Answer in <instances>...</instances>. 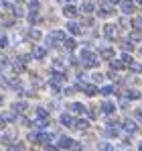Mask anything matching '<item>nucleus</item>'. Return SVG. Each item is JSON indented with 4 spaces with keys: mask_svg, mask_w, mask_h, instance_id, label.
Here are the masks:
<instances>
[{
    "mask_svg": "<svg viewBox=\"0 0 142 151\" xmlns=\"http://www.w3.org/2000/svg\"><path fill=\"white\" fill-rule=\"evenodd\" d=\"M81 63H83V68H95L97 65V55L89 49H83L81 51Z\"/></svg>",
    "mask_w": 142,
    "mask_h": 151,
    "instance_id": "1",
    "label": "nucleus"
},
{
    "mask_svg": "<svg viewBox=\"0 0 142 151\" xmlns=\"http://www.w3.org/2000/svg\"><path fill=\"white\" fill-rule=\"evenodd\" d=\"M65 39H67V37H65L63 31H53V33L47 37V43L51 45V47H55L57 43H65Z\"/></svg>",
    "mask_w": 142,
    "mask_h": 151,
    "instance_id": "2",
    "label": "nucleus"
},
{
    "mask_svg": "<svg viewBox=\"0 0 142 151\" xmlns=\"http://www.w3.org/2000/svg\"><path fill=\"white\" fill-rule=\"evenodd\" d=\"M28 139H31L33 143H47V141H51V135H49V133H41V131H33V133L28 135Z\"/></svg>",
    "mask_w": 142,
    "mask_h": 151,
    "instance_id": "3",
    "label": "nucleus"
},
{
    "mask_svg": "<svg viewBox=\"0 0 142 151\" xmlns=\"http://www.w3.org/2000/svg\"><path fill=\"white\" fill-rule=\"evenodd\" d=\"M59 145H61V147H65V149H71V151H73L75 141H73V139H69V137H61V139H59Z\"/></svg>",
    "mask_w": 142,
    "mask_h": 151,
    "instance_id": "4",
    "label": "nucleus"
},
{
    "mask_svg": "<svg viewBox=\"0 0 142 151\" xmlns=\"http://www.w3.org/2000/svg\"><path fill=\"white\" fill-rule=\"evenodd\" d=\"M112 12H114V8H112L110 4H102V6L97 8V14H99V17H110Z\"/></svg>",
    "mask_w": 142,
    "mask_h": 151,
    "instance_id": "5",
    "label": "nucleus"
},
{
    "mask_svg": "<svg viewBox=\"0 0 142 151\" xmlns=\"http://www.w3.org/2000/svg\"><path fill=\"white\" fill-rule=\"evenodd\" d=\"M81 90H83V92H85V94H87V96H95V94H97V92H99V90H97V88H95L94 84H85V86H81Z\"/></svg>",
    "mask_w": 142,
    "mask_h": 151,
    "instance_id": "6",
    "label": "nucleus"
},
{
    "mask_svg": "<svg viewBox=\"0 0 142 151\" xmlns=\"http://www.w3.org/2000/svg\"><path fill=\"white\" fill-rule=\"evenodd\" d=\"M124 131L130 133V135H134L138 131V127H136V123H132V121H124Z\"/></svg>",
    "mask_w": 142,
    "mask_h": 151,
    "instance_id": "7",
    "label": "nucleus"
},
{
    "mask_svg": "<svg viewBox=\"0 0 142 151\" xmlns=\"http://www.w3.org/2000/svg\"><path fill=\"white\" fill-rule=\"evenodd\" d=\"M122 10H124L126 14L134 12V2H132V0H122Z\"/></svg>",
    "mask_w": 142,
    "mask_h": 151,
    "instance_id": "8",
    "label": "nucleus"
},
{
    "mask_svg": "<svg viewBox=\"0 0 142 151\" xmlns=\"http://www.w3.org/2000/svg\"><path fill=\"white\" fill-rule=\"evenodd\" d=\"M106 135H108V137H118V135H120V129H118V125H114V123H112V125H110L108 129H106Z\"/></svg>",
    "mask_w": 142,
    "mask_h": 151,
    "instance_id": "9",
    "label": "nucleus"
},
{
    "mask_svg": "<svg viewBox=\"0 0 142 151\" xmlns=\"http://www.w3.org/2000/svg\"><path fill=\"white\" fill-rule=\"evenodd\" d=\"M104 33H106V39H114V37H116V27L114 25H106Z\"/></svg>",
    "mask_w": 142,
    "mask_h": 151,
    "instance_id": "10",
    "label": "nucleus"
},
{
    "mask_svg": "<svg viewBox=\"0 0 142 151\" xmlns=\"http://www.w3.org/2000/svg\"><path fill=\"white\" fill-rule=\"evenodd\" d=\"M63 14H65V17H69V19H73V17L77 14V8H75V6H71V4H67V6L63 8Z\"/></svg>",
    "mask_w": 142,
    "mask_h": 151,
    "instance_id": "11",
    "label": "nucleus"
},
{
    "mask_svg": "<svg viewBox=\"0 0 142 151\" xmlns=\"http://www.w3.org/2000/svg\"><path fill=\"white\" fill-rule=\"evenodd\" d=\"M102 110H104L106 114H112V112L116 110V104H112V102H104V104H102Z\"/></svg>",
    "mask_w": 142,
    "mask_h": 151,
    "instance_id": "12",
    "label": "nucleus"
},
{
    "mask_svg": "<svg viewBox=\"0 0 142 151\" xmlns=\"http://www.w3.org/2000/svg\"><path fill=\"white\" fill-rule=\"evenodd\" d=\"M75 129H79V131H87V127H89V123H87V121H85V119H79V121H77V123H75Z\"/></svg>",
    "mask_w": 142,
    "mask_h": 151,
    "instance_id": "13",
    "label": "nucleus"
},
{
    "mask_svg": "<svg viewBox=\"0 0 142 151\" xmlns=\"http://www.w3.org/2000/svg\"><path fill=\"white\" fill-rule=\"evenodd\" d=\"M71 112H85V108H83V104H79V102H73L69 106Z\"/></svg>",
    "mask_w": 142,
    "mask_h": 151,
    "instance_id": "14",
    "label": "nucleus"
},
{
    "mask_svg": "<svg viewBox=\"0 0 142 151\" xmlns=\"http://www.w3.org/2000/svg\"><path fill=\"white\" fill-rule=\"evenodd\" d=\"M67 31L73 33V35H79V31H81V29H79V25H75V23H67Z\"/></svg>",
    "mask_w": 142,
    "mask_h": 151,
    "instance_id": "15",
    "label": "nucleus"
},
{
    "mask_svg": "<svg viewBox=\"0 0 142 151\" xmlns=\"http://www.w3.org/2000/svg\"><path fill=\"white\" fill-rule=\"evenodd\" d=\"M33 55H35V57H37V59H43V57H45V55H47V51L43 49V47H37V49L33 51Z\"/></svg>",
    "mask_w": 142,
    "mask_h": 151,
    "instance_id": "16",
    "label": "nucleus"
},
{
    "mask_svg": "<svg viewBox=\"0 0 142 151\" xmlns=\"http://www.w3.org/2000/svg\"><path fill=\"white\" fill-rule=\"evenodd\" d=\"M61 123H63V125H67V127L75 125V123H73V119H71L69 114H61Z\"/></svg>",
    "mask_w": 142,
    "mask_h": 151,
    "instance_id": "17",
    "label": "nucleus"
},
{
    "mask_svg": "<svg viewBox=\"0 0 142 151\" xmlns=\"http://www.w3.org/2000/svg\"><path fill=\"white\" fill-rule=\"evenodd\" d=\"M28 39H33V41H37V39H41V31H37V29H33V31H28Z\"/></svg>",
    "mask_w": 142,
    "mask_h": 151,
    "instance_id": "18",
    "label": "nucleus"
},
{
    "mask_svg": "<svg viewBox=\"0 0 142 151\" xmlns=\"http://www.w3.org/2000/svg\"><path fill=\"white\" fill-rule=\"evenodd\" d=\"M126 96H128L130 100H136V98H140V92H138V90H128Z\"/></svg>",
    "mask_w": 142,
    "mask_h": 151,
    "instance_id": "19",
    "label": "nucleus"
},
{
    "mask_svg": "<svg viewBox=\"0 0 142 151\" xmlns=\"http://www.w3.org/2000/svg\"><path fill=\"white\" fill-rule=\"evenodd\" d=\"M97 149H99V151H114V147H112L110 143H106V141H102V143L97 145Z\"/></svg>",
    "mask_w": 142,
    "mask_h": 151,
    "instance_id": "20",
    "label": "nucleus"
},
{
    "mask_svg": "<svg viewBox=\"0 0 142 151\" xmlns=\"http://www.w3.org/2000/svg\"><path fill=\"white\" fill-rule=\"evenodd\" d=\"M12 108H14L16 112H24V110H26V104H24V102H14Z\"/></svg>",
    "mask_w": 142,
    "mask_h": 151,
    "instance_id": "21",
    "label": "nucleus"
},
{
    "mask_svg": "<svg viewBox=\"0 0 142 151\" xmlns=\"http://www.w3.org/2000/svg\"><path fill=\"white\" fill-rule=\"evenodd\" d=\"M122 63H126V65H130V68L134 65V61H132V57H130L128 53H124V55H122Z\"/></svg>",
    "mask_w": 142,
    "mask_h": 151,
    "instance_id": "22",
    "label": "nucleus"
},
{
    "mask_svg": "<svg viewBox=\"0 0 142 151\" xmlns=\"http://www.w3.org/2000/svg\"><path fill=\"white\" fill-rule=\"evenodd\" d=\"M63 45H65V49H67V51L75 49V41H73V39H65V43H63Z\"/></svg>",
    "mask_w": 142,
    "mask_h": 151,
    "instance_id": "23",
    "label": "nucleus"
},
{
    "mask_svg": "<svg viewBox=\"0 0 142 151\" xmlns=\"http://www.w3.org/2000/svg\"><path fill=\"white\" fill-rule=\"evenodd\" d=\"M8 151H24L23 143H12V145H8Z\"/></svg>",
    "mask_w": 142,
    "mask_h": 151,
    "instance_id": "24",
    "label": "nucleus"
},
{
    "mask_svg": "<svg viewBox=\"0 0 142 151\" xmlns=\"http://www.w3.org/2000/svg\"><path fill=\"white\" fill-rule=\"evenodd\" d=\"M99 92H102V94H104V96H110V94H112V92H114V86H104V88H102V90H99Z\"/></svg>",
    "mask_w": 142,
    "mask_h": 151,
    "instance_id": "25",
    "label": "nucleus"
},
{
    "mask_svg": "<svg viewBox=\"0 0 142 151\" xmlns=\"http://www.w3.org/2000/svg\"><path fill=\"white\" fill-rule=\"evenodd\" d=\"M37 119H49L45 108H37Z\"/></svg>",
    "mask_w": 142,
    "mask_h": 151,
    "instance_id": "26",
    "label": "nucleus"
},
{
    "mask_svg": "<svg viewBox=\"0 0 142 151\" xmlns=\"http://www.w3.org/2000/svg\"><path fill=\"white\" fill-rule=\"evenodd\" d=\"M39 6H41L39 0H31V2H28V8H31V10H39Z\"/></svg>",
    "mask_w": 142,
    "mask_h": 151,
    "instance_id": "27",
    "label": "nucleus"
},
{
    "mask_svg": "<svg viewBox=\"0 0 142 151\" xmlns=\"http://www.w3.org/2000/svg\"><path fill=\"white\" fill-rule=\"evenodd\" d=\"M81 10H83V12H94V4H92V2H85Z\"/></svg>",
    "mask_w": 142,
    "mask_h": 151,
    "instance_id": "28",
    "label": "nucleus"
},
{
    "mask_svg": "<svg viewBox=\"0 0 142 151\" xmlns=\"http://www.w3.org/2000/svg\"><path fill=\"white\" fill-rule=\"evenodd\" d=\"M102 55H104L106 59H112V55H114V51H112V49H104V51H102Z\"/></svg>",
    "mask_w": 142,
    "mask_h": 151,
    "instance_id": "29",
    "label": "nucleus"
},
{
    "mask_svg": "<svg viewBox=\"0 0 142 151\" xmlns=\"http://www.w3.org/2000/svg\"><path fill=\"white\" fill-rule=\"evenodd\" d=\"M49 119H37V127H47Z\"/></svg>",
    "mask_w": 142,
    "mask_h": 151,
    "instance_id": "30",
    "label": "nucleus"
},
{
    "mask_svg": "<svg viewBox=\"0 0 142 151\" xmlns=\"http://www.w3.org/2000/svg\"><path fill=\"white\" fill-rule=\"evenodd\" d=\"M8 45V39H6V35H0V47H6Z\"/></svg>",
    "mask_w": 142,
    "mask_h": 151,
    "instance_id": "31",
    "label": "nucleus"
},
{
    "mask_svg": "<svg viewBox=\"0 0 142 151\" xmlns=\"http://www.w3.org/2000/svg\"><path fill=\"white\" fill-rule=\"evenodd\" d=\"M112 68H114V70H122L124 65H122V61H116V59H114V61H112Z\"/></svg>",
    "mask_w": 142,
    "mask_h": 151,
    "instance_id": "32",
    "label": "nucleus"
},
{
    "mask_svg": "<svg viewBox=\"0 0 142 151\" xmlns=\"http://www.w3.org/2000/svg\"><path fill=\"white\" fill-rule=\"evenodd\" d=\"M124 49H126V51H130V49H134V45H132L130 41H126V43H124Z\"/></svg>",
    "mask_w": 142,
    "mask_h": 151,
    "instance_id": "33",
    "label": "nucleus"
},
{
    "mask_svg": "<svg viewBox=\"0 0 142 151\" xmlns=\"http://www.w3.org/2000/svg\"><path fill=\"white\" fill-rule=\"evenodd\" d=\"M94 80H95V82H102V80H104V76H102V74H95Z\"/></svg>",
    "mask_w": 142,
    "mask_h": 151,
    "instance_id": "34",
    "label": "nucleus"
},
{
    "mask_svg": "<svg viewBox=\"0 0 142 151\" xmlns=\"http://www.w3.org/2000/svg\"><path fill=\"white\" fill-rule=\"evenodd\" d=\"M136 119H138V121H142V108L138 110V112H136Z\"/></svg>",
    "mask_w": 142,
    "mask_h": 151,
    "instance_id": "35",
    "label": "nucleus"
},
{
    "mask_svg": "<svg viewBox=\"0 0 142 151\" xmlns=\"http://www.w3.org/2000/svg\"><path fill=\"white\" fill-rule=\"evenodd\" d=\"M47 151H59L57 147H53V145H47Z\"/></svg>",
    "mask_w": 142,
    "mask_h": 151,
    "instance_id": "36",
    "label": "nucleus"
},
{
    "mask_svg": "<svg viewBox=\"0 0 142 151\" xmlns=\"http://www.w3.org/2000/svg\"><path fill=\"white\" fill-rule=\"evenodd\" d=\"M112 4H122V0H110Z\"/></svg>",
    "mask_w": 142,
    "mask_h": 151,
    "instance_id": "37",
    "label": "nucleus"
},
{
    "mask_svg": "<svg viewBox=\"0 0 142 151\" xmlns=\"http://www.w3.org/2000/svg\"><path fill=\"white\" fill-rule=\"evenodd\" d=\"M138 151H142V143H140V145H138Z\"/></svg>",
    "mask_w": 142,
    "mask_h": 151,
    "instance_id": "38",
    "label": "nucleus"
},
{
    "mask_svg": "<svg viewBox=\"0 0 142 151\" xmlns=\"http://www.w3.org/2000/svg\"><path fill=\"white\" fill-rule=\"evenodd\" d=\"M136 2H138V4H142V0H136Z\"/></svg>",
    "mask_w": 142,
    "mask_h": 151,
    "instance_id": "39",
    "label": "nucleus"
},
{
    "mask_svg": "<svg viewBox=\"0 0 142 151\" xmlns=\"http://www.w3.org/2000/svg\"><path fill=\"white\" fill-rule=\"evenodd\" d=\"M16 2H21V0H16Z\"/></svg>",
    "mask_w": 142,
    "mask_h": 151,
    "instance_id": "40",
    "label": "nucleus"
},
{
    "mask_svg": "<svg viewBox=\"0 0 142 151\" xmlns=\"http://www.w3.org/2000/svg\"><path fill=\"white\" fill-rule=\"evenodd\" d=\"M33 151H35V149H33Z\"/></svg>",
    "mask_w": 142,
    "mask_h": 151,
    "instance_id": "41",
    "label": "nucleus"
},
{
    "mask_svg": "<svg viewBox=\"0 0 142 151\" xmlns=\"http://www.w3.org/2000/svg\"><path fill=\"white\" fill-rule=\"evenodd\" d=\"M140 51H142V49H140Z\"/></svg>",
    "mask_w": 142,
    "mask_h": 151,
    "instance_id": "42",
    "label": "nucleus"
}]
</instances>
